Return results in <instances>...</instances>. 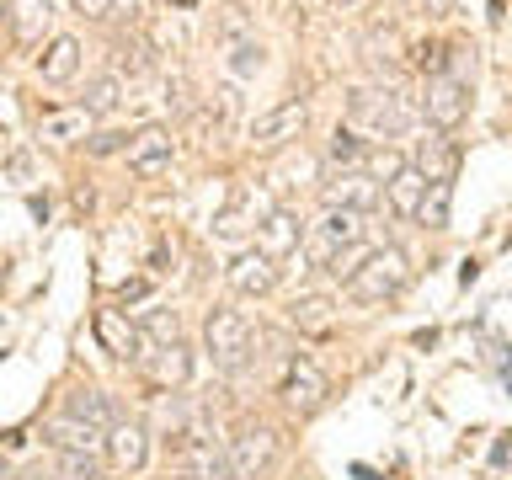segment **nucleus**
<instances>
[{
  "label": "nucleus",
  "instance_id": "1",
  "mask_svg": "<svg viewBox=\"0 0 512 480\" xmlns=\"http://www.w3.org/2000/svg\"><path fill=\"white\" fill-rule=\"evenodd\" d=\"M411 278V262L400 246H384V251H368L363 267H347V299L352 304H384L395 299Z\"/></svg>",
  "mask_w": 512,
  "mask_h": 480
},
{
  "label": "nucleus",
  "instance_id": "2",
  "mask_svg": "<svg viewBox=\"0 0 512 480\" xmlns=\"http://www.w3.org/2000/svg\"><path fill=\"white\" fill-rule=\"evenodd\" d=\"M203 347H208V358H214L219 374H240V368L251 363L256 331H251V320L240 310L219 304V310H208V320H203Z\"/></svg>",
  "mask_w": 512,
  "mask_h": 480
},
{
  "label": "nucleus",
  "instance_id": "3",
  "mask_svg": "<svg viewBox=\"0 0 512 480\" xmlns=\"http://www.w3.org/2000/svg\"><path fill=\"white\" fill-rule=\"evenodd\" d=\"M347 112H352V123H363L368 134H379V139H395L411 128V107L400 91H352Z\"/></svg>",
  "mask_w": 512,
  "mask_h": 480
},
{
  "label": "nucleus",
  "instance_id": "4",
  "mask_svg": "<svg viewBox=\"0 0 512 480\" xmlns=\"http://www.w3.org/2000/svg\"><path fill=\"white\" fill-rule=\"evenodd\" d=\"M363 240V214H347V208H326V219L315 224L310 235V262L315 267H336L342 251H352Z\"/></svg>",
  "mask_w": 512,
  "mask_h": 480
},
{
  "label": "nucleus",
  "instance_id": "5",
  "mask_svg": "<svg viewBox=\"0 0 512 480\" xmlns=\"http://www.w3.org/2000/svg\"><path fill=\"white\" fill-rule=\"evenodd\" d=\"M272 459H278V432L272 427H240V438L230 443V454H224L235 480H262L272 470Z\"/></svg>",
  "mask_w": 512,
  "mask_h": 480
},
{
  "label": "nucleus",
  "instance_id": "6",
  "mask_svg": "<svg viewBox=\"0 0 512 480\" xmlns=\"http://www.w3.org/2000/svg\"><path fill=\"white\" fill-rule=\"evenodd\" d=\"M464 112H470V86H464L459 75H432L427 96H422V118L443 134V128H454Z\"/></svg>",
  "mask_w": 512,
  "mask_h": 480
},
{
  "label": "nucleus",
  "instance_id": "7",
  "mask_svg": "<svg viewBox=\"0 0 512 480\" xmlns=\"http://www.w3.org/2000/svg\"><path fill=\"white\" fill-rule=\"evenodd\" d=\"M326 374H320V363L315 358H304V352H294V358H288V374H283V400L294 411H315L320 400H326Z\"/></svg>",
  "mask_w": 512,
  "mask_h": 480
},
{
  "label": "nucleus",
  "instance_id": "8",
  "mask_svg": "<svg viewBox=\"0 0 512 480\" xmlns=\"http://www.w3.org/2000/svg\"><path fill=\"white\" fill-rule=\"evenodd\" d=\"M304 128V102L299 96H283V102H272L267 112H256L251 118V144H283V139H294Z\"/></svg>",
  "mask_w": 512,
  "mask_h": 480
},
{
  "label": "nucleus",
  "instance_id": "9",
  "mask_svg": "<svg viewBox=\"0 0 512 480\" xmlns=\"http://www.w3.org/2000/svg\"><path fill=\"white\" fill-rule=\"evenodd\" d=\"M128 166H134L139 176H150V171H166L171 166V155H176V139H171V128H139V134H128Z\"/></svg>",
  "mask_w": 512,
  "mask_h": 480
},
{
  "label": "nucleus",
  "instance_id": "10",
  "mask_svg": "<svg viewBox=\"0 0 512 480\" xmlns=\"http://www.w3.org/2000/svg\"><path fill=\"white\" fill-rule=\"evenodd\" d=\"M326 203L347 208V214H368V208L379 203V182L368 171H336L326 182Z\"/></svg>",
  "mask_w": 512,
  "mask_h": 480
},
{
  "label": "nucleus",
  "instance_id": "11",
  "mask_svg": "<svg viewBox=\"0 0 512 480\" xmlns=\"http://www.w3.org/2000/svg\"><path fill=\"white\" fill-rule=\"evenodd\" d=\"M144 438H150V432H144L139 422H112L107 427V459L118 464V470H128V475L144 470V459H150V443Z\"/></svg>",
  "mask_w": 512,
  "mask_h": 480
},
{
  "label": "nucleus",
  "instance_id": "12",
  "mask_svg": "<svg viewBox=\"0 0 512 480\" xmlns=\"http://www.w3.org/2000/svg\"><path fill=\"white\" fill-rule=\"evenodd\" d=\"M278 283V267H272V256H262V251H240L235 262H230V288L235 294H267V288Z\"/></svg>",
  "mask_w": 512,
  "mask_h": 480
},
{
  "label": "nucleus",
  "instance_id": "13",
  "mask_svg": "<svg viewBox=\"0 0 512 480\" xmlns=\"http://www.w3.org/2000/svg\"><path fill=\"white\" fill-rule=\"evenodd\" d=\"M454 166H459V144L448 134H427L416 144V171H422L427 182H454Z\"/></svg>",
  "mask_w": 512,
  "mask_h": 480
},
{
  "label": "nucleus",
  "instance_id": "14",
  "mask_svg": "<svg viewBox=\"0 0 512 480\" xmlns=\"http://www.w3.org/2000/svg\"><path fill=\"white\" fill-rule=\"evenodd\" d=\"M38 70H43L48 86H64V80H75V70H80V38H70V32H59V38L43 48Z\"/></svg>",
  "mask_w": 512,
  "mask_h": 480
},
{
  "label": "nucleus",
  "instance_id": "15",
  "mask_svg": "<svg viewBox=\"0 0 512 480\" xmlns=\"http://www.w3.org/2000/svg\"><path fill=\"white\" fill-rule=\"evenodd\" d=\"M96 336H102L107 352H118V358H144V336H139V326H128L118 310H102V315H96Z\"/></svg>",
  "mask_w": 512,
  "mask_h": 480
},
{
  "label": "nucleus",
  "instance_id": "16",
  "mask_svg": "<svg viewBox=\"0 0 512 480\" xmlns=\"http://www.w3.org/2000/svg\"><path fill=\"white\" fill-rule=\"evenodd\" d=\"M288 251H299V219L288 214V208H272V214L262 219V256H288Z\"/></svg>",
  "mask_w": 512,
  "mask_h": 480
},
{
  "label": "nucleus",
  "instance_id": "17",
  "mask_svg": "<svg viewBox=\"0 0 512 480\" xmlns=\"http://www.w3.org/2000/svg\"><path fill=\"white\" fill-rule=\"evenodd\" d=\"M54 22V0H11V32L22 43H38Z\"/></svg>",
  "mask_w": 512,
  "mask_h": 480
},
{
  "label": "nucleus",
  "instance_id": "18",
  "mask_svg": "<svg viewBox=\"0 0 512 480\" xmlns=\"http://www.w3.org/2000/svg\"><path fill=\"white\" fill-rule=\"evenodd\" d=\"M43 438L54 443L59 454H91V448H96V427L75 422V416H59V422L43 427Z\"/></svg>",
  "mask_w": 512,
  "mask_h": 480
},
{
  "label": "nucleus",
  "instance_id": "19",
  "mask_svg": "<svg viewBox=\"0 0 512 480\" xmlns=\"http://www.w3.org/2000/svg\"><path fill=\"white\" fill-rule=\"evenodd\" d=\"M448 208H454V182H427L422 198H416V219L427 230H448Z\"/></svg>",
  "mask_w": 512,
  "mask_h": 480
},
{
  "label": "nucleus",
  "instance_id": "20",
  "mask_svg": "<svg viewBox=\"0 0 512 480\" xmlns=\"http://www.w3.org/2000/svg\"><path fill=\"white\" fill-rule=\"evenodd\" d=\"M326 155H331V160H336V166H342V171H358L363 160H368V139H363V134H358V128H352V123H342V128H336V134H331Z\"/></svg>",
  "mask_w": 512,
  "mask_h": 480
},
{
  "label": "nucleus",
  "instance_id": "21",
  "mask_svg": "<svg viewBox=\"0 0 512 480\" xmlns=\"http://www.w3.org/2000/svg\"><path fill=\"white\" fill-rule=\"evenodd\" d=\"M64 411H70L75 422L96 427V432H102V427H112V406H107V395H102V390H75V395H70V406H64Z\"/></svg>",
  "mask_w": 512,
  "mask_h": 480
},
{
  "label": "nucleus",
  "instance_id": "22",
  "mask_svg": "<svg viewBox=\"0 0 512 480\" xmlns=\"http://www.w3.org/2000/svg\"><path fill=\"white\" fill-rule=\"evenodd\" d=\"M422 187H427V176L416 171V166H400L390 176V208L395 214H416V198H422Z\"/></svg>",
  "mask_w": 512,
  "mask_h": 480
},
{
  "label": "nucleus",
  "instance_id": "23",
  "mask_svg": "<svg viewBox=\"0 0 512 480\" xmlns=\"http://www.w3.org/2000/svg\"><path fill=\"white\" fill-rule=\"evenodd\" d=\"M155 374L166 384H187L192 379V347L187 342H166V347H160V358H155Z\"/></svg>",
  "mask_w": 512,
  "mask_h": 480
},
{
  "label": "nucleus",
  "instance_id": "24",
  "mask_svg": "<svg viewBox=\"0 0 512 480\" xmlns=\"http://www.w3.org/2000/svg\"><path fill=\"white\" fill-rule=\"evenodd\" d=\"M139 336H144V347H166V342H182V331H176V310H144L139 320Z\"/></svg>",
  "mask_w": 512,
  "mask_h": 480
},
{
  "label": "nucleus",
  "instance_id": "25",
  "mask_svg": "<svg viewBox=\"0 0 512 480\" xmlns=\"http://www.w3.org/2000/svg\"><path fill=\"white\" fill-rule=\"evenodd\" d=\"M118 96H123V86H118L112 75H102V80H91V86H86V102H80V112H86V118H102V112L118 107Z\"/></svg>",
  "mask_w": 512,
  "mask_h": 480
},
{
  "label": "nucleus",
  "instance_id": "26",
  "mask_svg": "<svg viewBox=\"0 0 512 480\" xmlns=\"http://www.w3.org/2000/svg\"><path fill=\"white\" fill-rule=\"evenodd\" d=\"M299 331H326L331 326V304L326 299H294V310H288Z\"/></svg>",
  "mask_w": 512,
  "mask_h": 480
},
{
  "label": "nucleus",
  "instance_id": "27",
  "mask_svg": "<svg viewBox=\"0 0 512 480\" xmlns=\"http://www.w3.org/2000/svg\"><path fill=\"white\" fill-rule=\"evenodd\" d=\"M262 64H267V48L256 43V38H240V43L230 48V70H235V75H256Z\"/></svg>",
  "mask_w": 512,
  "mask_h": 480
},
{
  "label": "nucleus",
  "instance_id": "28",
  "mask_svg": "<svg viewBox=\"0 0 512 480\" xmlns=\"http://www.w3.org/2000/svg\"><path fill=\"white\" fill-rule=\"evenodd\" d=\"M86 112H48L43 118V139H75V134H86Z\"/></svg>",
  "mask_w": 512,
  "mask_h": 480
},
{
  "label": "nucleus",
  "instance_id": "29",
  "mask_svg": "<svg viewBox=\"0 0 512 480\" xmlns=\"http://www.w3.org/2000/svg\"><path fill=\"white\" fill-rule=\"evenodd\" d=\"M64 480H96L91 454H64Z\"/></svg>",
  "mask_w": 512,
  "mask_h": 480
},
{
  "label": "nucleus",
  "instance_id": "30",
  "mask_svg": "<svg viewBox=\"0 0 512 480\" xmlns=\"http://www.w3.org/2000/svg\"><path fill=\"white\" fill-rule=\"evenodd\" d=\"M123 144H128V134H91V155H112Z\"/></svg>",
  "mask_w": 512,
  "mask_h": 480
},
{
  "label": "nucleus",
  "instance_id": "31",
  "mask_svg": "<svg viewBox=\"0 0 512 480\" xmlns=\"http://www.w3.org/2000/svg\"><path fill=\"white\" fill-rule=\"evenodd\" d=\"M400 166H406V160H400L395 150H384V155H374V176H384V182H390V176H395Z\"/></svg>",
  "mask_w": 512,
  "mask_h": 480
},
{
  "label": "nucleus",
  "instance_id": "32",
  "mask_svg": "<svg viewBox=\"0 0 512 480\" xmlns=\"http://www.w3.org/2000/svg\"><path fill=\"white\" fill-rule=\"evenodd\" d=\"M144 294H150V283H144V278H134V283H123V288H118V299H123V304H139Z\"/></svg>",
  "mask_w": 512,
  "mask_h": 480
},
{
  "label": "nucleus",
  "instance_id": "33",
  "mask_svg": "<svg viewBox=\"0 0 512 480\" xmlns=\"http://www.w3.org/2000/svg\"><path fill=\"white\" fill-rule=\"evenodd\" d=\"M70 6H75L80 16H107V11H112V0H70Z\"/></svg>",
  "mask_w": 512,
  "mask_h": 480
},
{
  "label": "nucleus",
  "instance_id": "34",
  "mask_svg": "<svg viewBox=\"0 0 512 480\" xmlns=\"http://www.w3.org/2000/svg\"><path fill=\"white\" fill-rule=\"evenodd\" d=\"M166 6H176V11H187V6H192V0H166Z\"/></svg>",
  "mask_w": 512,
  "mask_h": 480
},
{
  "label": "nucleus",
  "instance_id": "35",
  "mask_svg": "<svg viewBox=\"0 0 512 480\" xmlns=\"http://www.w3.org/2000/svg\"><path fill=\"white\" fill-rule=\"evenodd\" d=\"M331 6H352V0H331Z\"/></svg>",
  "mask_w": 512,
  "mask_h": 480
}]
</instances>
